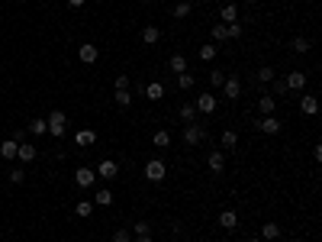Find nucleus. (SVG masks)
Here are the masks:
<instances>
[{"label": "nucleus", "instance_id": "nucleus-1", "mask_svg": "<svg viewBox=\"0 0 322 242\" xmlns=\"http://www.w3.org/2000/svg\"><path fill=\"white\" fill-rule=\"evenodd\" d=\"M164 175H168V165H164L161 158H148V162H145V178L152 184H161Z\"/></svg>", "mask_w": 322, "mask_h": 242}, {"label": "nucleus", "instance_id": "nucleus-2", "mask_svg": "<svg viewBox=\"0 0 322 242\" xmlns=\"http://www.w3.org/2000/svg\"><path fill=\"white\" fill-rule=\"evenodd\" d=\"M45 123H49V133L55 136V139H61V136L68 133V116L61 113V110H52V113H49V120H45Z\"/></svg>", "mask_w": 322, "mask_h": 242}, {"label": "nucleus", "instance_id": "nucleus-3", "mask_svg": "<svg viewBox=\"0 0 322 242\" xmlns=\"http://www.w3.org/2000/svg\"><path fill=\"white\" fill-rule=\"evenodd\" d=\"M207 139V129L200 123H184V145H200Z\"/></svg>", "mask_w": 322, "mask_h": 242}, {"label": "nucleus", "instance_id": "nucleus-4", "mask_svg": "<svg viewBox=\"0 0 322 242\" xmlns=\"http://www.w3.org/2000/svg\"><path fill=\"white\" fill-rule=\"evenodd\" d=\"M255 126L261 129L264 136H277V133H280V120H277V116H274V113H271V116H261V120H258Z\"/></svg>", "mask_w": 322, "mask_h": 242}, {"label": "nucleus", "instance_id": "nucleus-5", "mask_svg": "<svg viewBox=\"0 0 322 242\" xmlns=\"http://www.w3.org/2000/svg\"><path fill=\"white\" fill-rule=\"evenodd\" d=\"M94 181H97V171H94V168H87V165L74 171V184H78V188H91Z\"/></svg>", "mask_w": 322, "mask_h": 242}, {"label": "nucleus", "instance_id": "nucleus-6", "mask_svg": "<svg viewBox=\"0 0 322 242\" xmlns=\"http://www.w3.org/2000/svg\"><path fill=\"white\" fill-rule=\"evenodd\" d=\"M97 178H104V181H113V178H119V165L109 162V158H107V162H100V165H97Z\"/></svg>", "mask_w": 322, "mask_h": 242}, {"label": "nucleus", "instance_id": "nucleus-7", "mask_svg": "<svg viewBox=\"0 0 322 242\" xmlns=\"http://www.w3.org/2000/svg\"><path fill=\"white\" fill-rule=\"evenodd\" d=\"M78 58L84 61V65H94V61L100 58V48H97V45H91V42H84V45L78 48Z\"/></svg>", "mask_w": 322, "mask_h": 242}, {"label": "nucleus", "instance_id": "nucleus-8", "mask_svg": "<svg viewBox=\"0 0 322 242\" xmlns=\"http://www.w3.org/2000/svg\"><path fill=\"white\" fill-rule=\"evenodd\" d=\"M16 158H19V162H36V158H39V149H36L32 142H19Z\"/></svg>", "mask_w": 322, "mask_h": 242}, {"label": "nucleus", "instance_id": "nucleus-9", "mask_svg": "<svg viewBox=\"0 0 322 242\" xmlns=\"http://www.w3.org/2000/svg\"><path fill=\"white\" fill-rule=\"evenodd\" d=\"M222 91H225V97H229V100H235V97H242V81L232 74V78L222 81Z\"/></svg>", "mask_w": 322, "mask_h": 242}, {"label": "nucleus", "instance_id": "nucleus-10", "mask_svg": "<svg viewBox=\"0 0 322 242\" xmlns=\"http://www.w3.org/2000/svg\"><path fill=\"white\" fill-rule=\"evenodd\" d=\"M284 81H287V87H290V91H303V87H306V81H310V78H306V71H290Z\"/></svg>", "mask_w": 322, "mask_h": 242}, {"label": "nucleus", "instance_id": "nucleus-11", "mask_svg": "<svg viewBox=\"0 0 322 242\" xmlns=\"http://www.w3.org/2000/svg\"><path fill=\"white\" fill-rule=\"evenodd\" d=\"M207 165H210V171H213V175H222V171H225V155H222V152H210V158H207Z\"/></svg>", "mask_w": 322, "mask_h": 242}, {"label": "nucleus", "instance_id": "nucleus-12", "mask_svg": "<svg viewBox=\"0 0 322 242\" xmlns=\"http://www.w3.org/2000/svg\"><path fill=\"white\" fill-rule=\"evenodd\" d=\"M194 107H197V113H213V110H216V97L213 94H200Z\"/></svg>", "mask_w": 322, "mask_h": 242}, {"label": "nucleus", "instance_id": "nucleus-13", "mask_svg": "<svg viewBox=\"0 0 322 242\" xmlns=\"http://www.w3.org/2000/svg\"><path fill=\"white\" fill-rule=\"evenodd\" d=\"M300 110H303V116H316L319 113V100L313 94H303V100H300Z\"/></svg>", "mask_w": 322, "mask_h": 242}, {"label": "nucleus", "instance_id": "nucleus-14", "mask_svg": "<svg viewBox=\"0 0 322 242\" xmlns=\"http://www.w3.org/2000/svg\"><path fill=\"white\" fill-rule=\"evenodd\" d=\"M219 226L232 233V230L238 226V213H235V210H222V213H219Z\"/></svg>", "mask_w": 322, "mask_h": 242}, {"label": "nucleus", "instance_id": "nucleus-15", "mask_svg": "<svg viewBox=\"0 0 322 242\" xmlns=\"http://www.w3.org/2000/svg\"><path fill=\"white\" fill-rule=\"evenodd\" d=\"M258 110H261L264 116H271L274 110H277V100H274L271 94H261V97H258Z\"/></svg>", "mask_w": 322, "mask_h": 242}, {"label": "nucleus", "instance_id": "nucleus-16", "mask_svg": "<svg viewBox=\"0 0 322 242\" xmlns=\"http://www.w3.org/2000/svg\"><path fill=\"white\" fill-rule=\"evenodd\" d=\"M219 16H222L225 26H229V23H238V6H235V3H225L222 10H219Z\"/></svg>", "mask_w": 322, "mask_h": 242}, {"label": "nucleus", "instance_id": "nucleus-17", "mask_svg": "<svg viewBox=\"0 0 322 242\" xmlns=\"http://www.w3.org/2000/svg\"><path fill=\"white\" fill-rule=\"evenodd\" d=\"M258 236H261L264 242H274V239H280V226H277V223H264Z\"/></svg>", "mask_w": 322, "mask_h": 242}, {"label": "nucleus", "instance_id": "nucleus-18", "mask_svg": "<svg viewBox=\"0 0 322 242\" xmlns=\"http://www.w3.org/2000/svg\"><path fill=\"white\" fill-rule=\"evenodd\" d=\"M74 142H78L81 149H87V145H94V142H97V133H94V129H81V133L74 136Z\"/></svg>", "mask_w": 322, "mask_h": 242}, {"label": "nucleus", "instance_id": "nucleus-19", "mask_svg": "<svg viewBox=\"0 0 322 242\" xmlns=\"http://www.w3.org/2000/svg\"><path fill=\"white\" fill-rule=\"evenodd\" d=\"M16 149H19V142H16V139H3V142H0V155L10 158V162L16 158Z\"/></svg>", "mask_w": 322, "mask_h": 242}, {"label": "nucleus", "instance_id": "nucleus-20", "mask_svg": "<svg viewBox=\"0 0 322 242\" xmlns=\"http://www.w3.org/2000/svg\"><path fill=\"white\" fill-rule=\"evenodd\" d=\"M158 39H161V29H158V26H145V29H142V42H145V45H155Z\"/></svg>", "mask_w": 322, "mask_h": 242}, {"label": "nucleus", "instance_id": "nucleus-21", "mask_svg": "<svg viewBox=\"0 0 322 242\" xmlns=\"http://www.w3.org/2000/svg\"><path fill=\"white\" fill-rule=\"evenodd\" d=\"M171 71H174V74H184V71H187V58H184L181 52L171 55Z\"/></svg>", "mask_w": 322, "mask_h": 242}, {"label": "nucleus", "instance_id": "nucleus-22", "mask_svg": "<svg viewBox=\"0 0 322 242\" xmlns=\"http://www.w3.org/2000/svg\"><path fill=\"white\" fill-rule=\"evenodd\" d=\"M152 145H155V149H168V145H171V133H168V129H158V133L152 136Z\"/></svg>", "mask_w": 322, "mask_h": 242}, {"label": "nucleus", "instance_id": "nucleus-23", "mask_svg": "<svg viewBox=\"0 0 322 242\" xmlns=\"http://www.w3.org/2000/svg\"><path fill=\"white\" fill-rule=\"evenodd\" d=\"M145 97H148V100H161V97H164V84H158V81H152V84L145 87Z\"/></svg>", "mask_w": 322, "mask_h": 242}, {"label": "nucleus", "instance_id": "nucleus-24", "mask_svg": "<svg viewBox=\"0 0 322 242\" xmlns=\"http://www.w3.org/2000/svg\"><path fill=\"white\" fill-rule=\"evenodd\" d=\"M238 145V133L235 129H222V149H235Z\"/></svg>", "mask_w": 322, "mask_h": 242}, {"label": "nucleus", "instance_id": "nucleus-25", "mask_svg": "<svg viewBox=\"0 0 322 242\" xmlns=\"http://www.w3.org/2000/svg\"><path fill=\"white\" fill-rule=\"evenodd\" d=\"M74 213H78V217H91L94 213V200H78V204H74Z\"/></svg>", "mask_w": 322, "mask_h": 242}, {"label": "nucleus", "instance_id": "nucleus-26", "mask_svg": "<svg viewBox=\"0 0 322 242\" xmlns=\"http://www.w3.org/2000/svg\"><path fill=\"white\" fill-rule=\"evenodd\" d=\"M274 78H277V74H274L271 65H261V68H258V81H261V84H271Z\"/></svg>", "mask_w": 322, "mask_h": 242}, {"label": "nucleus", "instance_id": "nucleus-27", "mask_svg": "<svg viewBox=\"0 0 322 242\" xmlns=\"http://www.w3.org/2000/svg\"><path fill=\"white\" fill-rule=\"evenodd\" d=\"M181 120L184 123H197V107H194V103H184V107H181Z\"/></svg>", "mask_w": 322, "mask_h": 242}, {"label": "nucleus", "instance_id": "nucleus-28", "mask_svg": "<svg viewBox=\"0 0 322 242\" xmlns=\"http://www.w3.org/2000/svg\"><path fill=\"white\" fill-rule=\"evenodd\" d=\"M29 133L32 136H45V133H49V123H45V120H29Z\"/></svg>", "mask_w": 322, "mask_h": 242}, {"label": "nucleus", "instance_id": "nucleus-29", "mask_svg": "<svg viewBox=\"0 0 322 242\" xmlns=\"http://www.w3.org/2000/svg\"><path fill=\"white\" fill-rule=\"evenodd\" d=\"M310 39H306V36H297V39H293V52H300V55H306V52H310Z\"/></svg>", "mask_w": 322, "mask_h": 242}, {"label": "nucleus", "instance_id": "nucleus-30", "mask_svg": "<svg viewBox=\"0 0 322 242\" xmlns=\"http://www.w3.org/2000/svg\"><path fill=\"white\" fill-rule=\"evenodd\" d=\"M113 100H116V107H119V110H126L129 103H132V94H129V91H116Z\"/></svg>", "mask_w": 322, "mask_h": 242}, {"label": "nucleus", "instance_id": "nucleus-31", "mask_svg": "<svg viewBox=\"0 0 322 242\" xmlns=\"http://www.w3.org/2000/svg\"><path fill=\"white\" fill-rule=\"evenodd\" d=\"M6 178H10V184H23L26 181V171L23 168H10V171H6Z\"/></svg>", "mask_w": 322, "mask_h": 242}, {"label": "nucleus", "instance_id": "nucleus-32", "mask_svg": "<svg viewBox=\"0 0 322 242\" xmlns=\"http://www.w3.org/2000/svg\"><path fill=\"white\" fill-rule=\"evenodd\" d=\"M184 16H190V3H187V0L174 3V19H184Z\"/></svg>", "mask_w": 322, "mask_h": 242}, {"label": "nucleus", "instance_id": "nucleus-33", "mask_svg": "<svg viewBox=\"0 0 322 242\" xmlns=\"http://www.w3.org/2000/svg\"><path fill=\"white\" fill-rule=\"evenodd\" d=\"M177 87H181V91H190V87H194V74H177Z\"/></svg>", "mask_w": 322, "mask_h": 242}, {"label": "nucleus", "instance_id": "nucleus-34", "mask_svg": "<svg viewBox=\"0 0 322 242\" xmlns=\"http://www.w3.org/2000/svg\"><path fill=\"white\" fill-rule=\"evenodd\" d=\"M229 39V32H225V23H216L213 26V42H225Z\"/></svg>", "mask_w": 322, "mask_h": 242}, {"label": "nucleus", "instance_id": "nucleus-35", "mask_svg": "<svg viewBox=\"0 0 322 242\" xmlns=\"http://www.w3.org/2000/svg\"><path fill=\"white\" fill-rule=\"evenodd\" d=\"M109 204H113V191H97V207H109Z\"/></svg>", "mask_w": 322, "mask_h": 242}, {"label": "nucleus", "instance_id": "nucleus-36", "mask_svg": "<svg viewBox=\"0 0 322 242\" xmlns=\"http://www.w3.org/2000/svg\"><path fill=\"white\" fill-rule=\"evenodd\" d=\"M216 58V45H200V61H213Z\"/></svg>", "mask_w": 322, "mask_h": 242}, {"label": "nucleus", "instance_id": "nucleus-37", "mask_svg": "<svg viewBox=\"0 0 322 242\" xmlns=\"http://www.w3.org/2000/svg\"><path fill=\"white\" fill-rule=\"evenodd\" d=\"M113 87H116V91H129V74H126V71H122V74H116Z\"/></svg>", "mask_w": 322, "mask_h": 242}, {"label": "nucleus", "instance_id": "nucleus-38", "mask_svg": "<svg viewBox=\"0 0 322 242\" xmlns=\"http://www.w3.org/2000/svg\"><path fill=\"white\" fill-rule=\"evenodd\" d=\"M271 84H274V94H271V97H284L287 91H290V87H287V81H277V78H274Z\"/></svg>", "mask_w": 322, "mask_h": 242}, {"label": "nucleus", "instance_id": "nucleus-39", "mask_svg": "<svg viewBox=\"0 0 322 242\" xmlns=\"http://www.w3.org/2000/svg\"><path fill=\"white\" fill-rule=\"evenodd\" d=\"M132 233H135V236H152V226H148L145 220H142V223H135V226H132Z\"/></svg>", "mask_w": 322, "mask_h": 242}, {"label": "nucleus", "instance_id": "nucleus-40", "mask_svg": "<svg viewBox=\"0 0 322 242\" xmlns=\"http://www.w3.org/2000/svg\"><path fill=\"white\" fill-rule=\"evenodd\" d=\"M225 32H229V39H242V23H229Z\"/></svg>", "mask_w": 322, "mask_h": 242}, {"label": "nucleus", "instance_id": "nucleus-41", "mask_svg": "<svg viewBox=\"0 0 322 242\" xmlns=\"http://www.w3.org/2000/svg\"><path fill=\"white\" fill-rule=\"evenodd\" d=\"M109 242H132V236H129V230H116Z\"/></svg>", "mask_w": 322, "mask_h": 242}, {"label": "nucleus", "instance_id": "nucleus-42", "mask_svg": "<svg viewBox=\"0 0 322 242\" xmlns=\"http://www.w3.org/2000/svg\"><path fill=\"white\" fill-rule=\"evenodd\" d=\"M210 81H213L216 87H222V81H225V74L222 71H210Z\"/></svg>", "mask_w": 322, "mask_h": 242}, {"label": "nucleus", "instance_id": "nucleus-43", "mask_svg": "<svg viewBox=\"0 0 322 242\" xmlns=\"http://www.w3.org/2000/svg\"><path fill=\"white\" fill-rule=\"evenodd\" d=\"M68 6H84V0H68Z\"/></svg>", "mask_w": 322, "mask_h": 242}, {"label": "nucleus", "instance_id": "nucleus-44", "mask_svg": "<svg viewBox=\"0 0 322 242\" xmlns=\"http://www.w3.org/2000/svg\"><path fill=\"white\" fill-rule=\"evenodd\" d=\"M135 242H152V236H135Z\"/></svg>", "mask_w": 322, "mask_h": 242}, {"label": "nucleus", "instance_id": "nucleus-45", "mask_svg": "<svg viewBox=\"0 0 322 242\" xmlns=\"http://www.w3.org/2000/svg\"><path fill=\"white\" fill-rule=\"evenodd\" d=\"M248 242H264V239L261 236H248Z\"/></svg>", "mask_w": 322, "mask_h": 242}, {"label": "nucleus", "instance_id": "nucleus-46", "mask_svg": "<svg viewBox=\"0 0 322 242\" xmlns=\"http://www.w3.org/2000/svg\"><path fill=\"white\" fill-rule=\"evenodd\" d=\"M242 3H248V6H251V3H258V0H242Z\"/></svg>", "mask_w": 322, "mask_h": 242}, {"label": "nucleus", "instance_id": "nucleus-47", "mask_svg": "<svg viewBox=\"0 0 322 242\" xmlns=\"http://www.w3.org/2000/svg\"><path fill=\"white\" fill-rule=\"evenodd\" d=\"M171 3H181V0H171Z\"/></svg>", "mask_w": 322, "mask_h": 242}]
</instances>
